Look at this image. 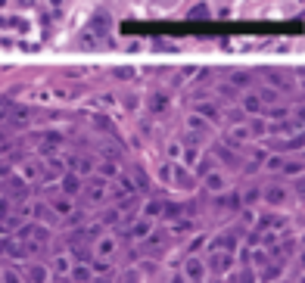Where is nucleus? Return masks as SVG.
Segmentation results:
<instances>
[{"label":"nucleus","mask_w":305,"mask_h":283,"mask_svg":"<svg viewBox=\"0 0 305 283\" xmlns=\"http://www.w3.org/2000/svg\"><path fill=\"white\" fill-rule=\"evenodd\" d=\"M159 177H162L165 184L184 187V190H193V187H196V177L187 171V165H174V162H165V165L159 168Z\"/></svg>","instance_id":"f257e3e1"},{"label":"nucleus","mask_w":305,"mask_h":283,"mask_svg":"<svg viewBox=\"0 0 305 283\" xmlns=\"http://www.w3.org/2000/svg\"><path fill=\"white\" fill-rule=\"evenodd\" d=\"M206 268L209 274H227L234 268V252H224V249H215L206 255Z\"/></svg>","instance_id":"f03ea898"},{"label":"nucleus","mask_w":305,"mask_h":283,"mask_svg":"<svg viewBox=\"0 0 305 283\" xmlns=\"http://www.w3.org/2000/svg\"><path fill=\"white\" fill-rule=\"evenodd\" d=\"M122 234L128 237V239H147L150 234H152V218H137V221H131L128 227H122Z\"/></svg>","instance_id":"7ed1b4c3"},{"label":"nucleus","mask_w":305,"mask_h":283,"mask_svg":"<svg viewBox=\"0 0 305 283\" xmlns=\"http://www.w3.org/2000/svg\"><path fill=\"white\" fill-rule=\"evenodd\" d=\"M206 259H199V255H190L187 261H184V277H187L190 283H202V277H206Z\"/></svg>","instance_id":"20e7f679"},{"label":"nucleus","mask_w":305,"mask_h":283,"mask_svg":"<svg viewBox=\"0 0 305 283\" xmlns=\"http://www.w3.org/2000/svg\"><path fill=\"white\" fill-rule=\"evenodd\" d=\"M215 249H224V252H234L237 249V234H234V230H224V234H218V237L209 239V252H215Z\"/></svg>","instance_id":"39448f33"},{"label":"nucleus","mask_w":305,"mask_h":283,"mask_svg":"<svg viewBox=\"0 0 305 283\" xmlns=\"http://www.w3.org/2000/svg\"><path fill=\"white\" fill-rule=\"evenodd\" d=\"M268 168L271 171H283V174H302V162H290V159H283V156L268 159Z\"/></svg>","instance_id":"423d86ee"},{"label":"nucleus","mask_w":305,"mask_h":283,"mask_svg":"<svg viewBox=\"0 0 305 283\" xmlns=\"http://www.w3.org/2000/svg\"><path fill=\"white\" fill-rule=\"evenodd\" d=\"M215 209H234V212H240L243 209V193H221L215 199Z\"/></svg>","instance_id":"0eeeda50"},{"label":"nucleus","mask_w":305,"mask_h":283,"mask_svg":"<svg viewBox=\"0 0 305 283\" xmlns=\"http://www.w3.org/2000/svg\"><path fill=\"white\" fill-rule=\"evenodd\" d=\"M286 196H290V190H286V187H281V184H274V187H265V196H261V199L271 202V205H283Z\"/></svg>","instance_id":"6e6552de"},{"label":"nucleus","mask_w":305,"mask_h":283,"mask_svg":"<svg viewBox=\"0 0 305 283\" xmlns=\"http://www.w3.org/2000/svg\"><path fill=\"white\" fill-rule=\"evenodd\" d=\"M165 212H168V202H165V199H150L147 205H143V215H147V218L165 221Z\"/></svg>","instance_id":"1a4fd4ad"},{"label":"nucleus","mask_w":305,"mask_h":283,"mask_svg":"<svg viewBox=\"0 0 305 283\" xmlns=\"http://www.w3.org/2000/svg\"><path fill=\"white\" fill-rule=\"evenodd\" d=\"M84 196H87L90 202H103V199H106V184H103V181L84 184Z\"/></svg>","instance_id":"9d476101"},{"label":"nucleus","mask_w":305,"mask_h":283,"mask_svg":"<svg viewBox=\"0 0 305 283\" xmlns=\"http://www.w3.org/2000/svg\"><path fill=\"white\" fill-rule=\"evenodd\" d=\"M202 181H206V190H212V193H224V190H227V177H224V174H218V171L206 174Z\"/></svg>","instance_id":"9b49d317"},{"label":"nucleus","mask_w":305,"mask_h":283,"mask_svg":"<svg viewBox=\"0 0 305 283\" xmlns=\"http://www.w3.org/2000/svg\"><path fill=\"white\" fill-rule=\"evenodd\" d=\"M94 252H97V259H112V252H115V239H112V237H100Z\"/></svg>","instance_id":"f8f14e48"},{"label":"nucleus","mask_w":305,"mask_h":283,"mask_svg":"<svg viewBox=\"0 0 305 283\" xmlns=\"http://www.w3.org/2000/svg\"><path fill=\"white\" fill-rule=\"evenodd\" d=\"M168 224H172V234H193V230H196V221L193 218H174V221H168Z\"/></svg>","instance_id":"ddd939ff"},{"label":"nucleus","mask_w":305,"mask_h":283,"mask_svg":"<svg viewBox=\"0 0 305 283\" xmlns=\"http://www.w3.org/2000/svg\"><path fill=\"white\" fill-rule=\"evenodd\" d=\"M283 224H286L283 215H261L259 218V227H265V230H283Z\"/></svg>","instance_id":"4468645a"},{"label":"nucleus","mask_w":305,"mask_h":283,"mask_svg":"<svg viewBox=\"0 0 305 283\" xmlns=\"http://www.w3.org/2000/svg\"><path fill=\"white\" fill-rule=\"evenodd\" d=\"M283 274V261H271L261 268V283H271V280H277Z\"/></svg>","instance_id":"2eb2a0df"},{"label":"nucleus","mask_w":305,"mask_h":283,"mask_svg":"<svg viewBox=\"0 0 305 283\" xmlns=\"http://www.w3.org/2000/svg\"><path fill=\"white\" fill-rule=\"evenodd\" d=\"M227 283H259V277H256V271H237V274H231L227 277Z\"/></svg>","instance_id":"dca6fc26"},{"label":"nucleus","mask_w":305,"mask_h":283,"mask_svg":"<svg viewBox=\"0 0 305 283\" xmlns=\"http://www.w3.org/2000/svg\"><path fill=\"white\" fill-rule=\"evenodd\" d=\"M63 190L69 193V196H75V193H78V190H81V181H78V174H65V177H63Z\"/></svg>","instance_id":"f3484780"},{"label":"nucleus","mask_w":305,"mask_h":283,"mask_svg":"<svg viewBox=\"0 0 305 283\" xmlns=\"http://www.w3.org/2000/svg\"><path fill=\"white\" fill-rule=\"evenodd\" d=\"M69 277H72L75 283H87V280H90V268H87V264H75Z\"/></svg>","instance_id":"a211bd4d"},{"label":"nucleus","mask_w":305,"mask_h":283,"mask_svg":"<svg viewBox=\"0 0 305 283\" xmlns=\"http://www.w3.org/2000/svg\"><path fill=\"white\" fill-rule=\"evenodd\" d=\"M296 147H305V134H299V137H290V140L277 143V150H281V152H290V150H296Z\"/></svg>","instance_id":"6ab92c4d"},{"label":"nucleus","mask_w":305,"mask_h":283,"mask_svg":"<svg viewBox=\"0 0 305 283\" xmlns=\"http://www.w3.org/2000/svg\"><path fill=\"white\" fill-rule=\"evenodd\" d=\"M97 171H100L103 177H118V165H115V162H100Z\"/></svg>","instance_id":"aec40b11"},{"label":"nucleus","mask_w":305,"mask_h":283,"mask_svg":"<svg viewBox=\"0 0 305 283\" xmlns=\"http://www.w3.org/2000/svg\"><path fill=\"white\" fill-rule=\"evenodd\" d=\"M56 271L59 274H72V259H69V255H56Z\"/></svg>","instance_id":"412c9836"},{"label":"nucleus","mask_w":305,"mask_h":283,"mask_svg":"<svg viewBox=\"0 0 305 283\" xmlns=\"http://www.w3.org/2000/svg\"><path fill=\"white\" fill-rule=\"evenodd\" d=\"M261 196H265V190H259V187H252V190L243 193V205H252V202H259Z\"/></svg>","instance_id":"4be33fe9"},{"label":"nucleus","mask_w":305,"mask_h":283,"mask_svg":"<svg viewBox=\"0 0 305 283\" xmlns=\"http://www.w3.org/2000/svg\"><path fill=\"white\" fill-rule=\"evenodd\" d=\"M165 106H168V97H165V93H156V97H152V103H150L152 112H165Z\"/></svg>","instance_id":"5701e85b"},{"label":"nucleus","mask_w":305,"mask_h":283,"mask_svg":"<svg viewBox=\"0 0 305 283\" xmlns=\"http://www.w3.org/2000/svg\"><path fill=\"white\" fill-rule=\"evenodd\" d=\"M199 159H202V156H199V150H196V147L184 150V162H187V165H193V168H196V165H199Z\"/></svg>","instance_id":"b1692460"},{"label":"nucleus","mask_w":305,"mask_h":283,"mask_svg":"<svg viewBox=\"0 0 305 283\" xmlns=\"http://www.w3.org/2000/svg\"><path fill=\"white\" fill-rule=\"evenodd\" d=\"M53 212H56V215H69V212H72V202L69 199H53Z\"/></svg>","instance_id":"393cba45"},{"label":"nucleus","mask_w":305,"mask_h":283,"mask_svg":"<svg viewBox=\"0 0 305 283\" xmlns=\"http://www.w3.org/2000/svg\"><path fill=\"white\" fill-rule=\"evenodd\" d=\"M28 280H31V283H44V280H47V271H44V268H31V271H28Z\"/></svg>","instance_id":"a878e982"},{"label":"nucleus","mask_w":305,"mask_h":283,"mask_svg":"<svg viewBox=\"0 0 305 283\" xmlns=\"http://www.w3.org/2000/svg\"><path fill=\"white\" fill-rule=\"evenodd\" d=\"M202 246H209V237H196V239L190 243V249H187V252H190V255H196V252L202 249Z\"/></svg>","instance_id":"bb28decb"},{"label":"nucleus","mask_w":305,"mask_h":283,"mask_svg":"<svg viewBox=\"0 0 305 283\" xmlns=\"http://www.w3.org/2000/svg\"><path fill=\"white\" fill-rule=\"evenodd\" d=\"M118 218H122V209H109L106 215H103V224H115Z\"/></svg>","instance_id":"cd10ccee"},{"label":"nucleus","mask_w":305,"mask_h":283,"mask_svg":"<svg viewBox=\"0 0 305 283\" xmlns=\"http://www.w3.org/2000/svg\"><path fill=\"white\" fill-rule=\"evenodd\" d=\"M118 283H140V277H137V271H125L122 277H118Z\"/></svg>","instance_id":"c85d7f7f"},{"label":"nucleus","mask_w":305,"mask_h":283,"mask_svg":"<svg viewBox=\"0 0 305 283\" xmlns=\"http://www.w3.org/2000/svg\"><path fill=\"white\" fill-rule=\"evenodd\" d=\"M0 218H3V221H10V218H13V215H10V202H6L3 196H0Z\"/></svg>","instance_id":"c756f323"},{"label":"nucleus","mask_w":305,"mask_h":283,"mask_svg":"<svg viewBox=\"0 0 305 283\" xmlns=\"http://www.w3.org/2000/svg\"><path fill=\"white\" fill-rule=\"evenodd\" d=\"M293 190L299 193V196H305V174H296V184H293Z\"/></svg>","instance_id":"7c9ffc66"},{"label":"nucleus","mask_w":305,"mask_h":283,"mask_svg":"<svg viewBox=\"0 0 305 283\" xmlns=\"http://www.w3.org/2000/svg\"><path fill=\"white\" fill-rule=\"evenodd\" d=\"M190 16H193V19H202V16H209V6H196Z\"/></svg>","instance_id":"2f4dec72"},{"label":"nucleus","mask_w":305,"mask_h":283,"mask_svg":"<svg viewBox=\"0 0 305 283\" xmlns=\"http://www.w3.org/2000/svg\"><path fill=\"white\" fill-rule=\"evenodd\" d=\"M3 283H19V277H16V271H6V274H3Z\"/></svg>","instance_id":"473e14b6"},{"label":"nucleus","mask_w":305,"mask_h":283,"mask_svg":"<svg viewBox=\"0 0 305 283\" xmlns=\"http://www.w3.org/2000/svg\"><path fill=\"white\" fill-rule=\"evenodd\" d=\"M256 218H259V215H256V212H249V209H246V212H243V221H246V224H252V221H256Z\"/></svg>","instance_id":"72a5a7b5"},{"label":"nucleus","mask_w":305,"mask_h":283,"mask_svg":"<svg viewBox=\"0 0 305 283\" xmlns=\"http://www.w3.org/2000/svg\"><path fill=\"white\" fill-rule=\"evenodd\" d=\"M168 283H184V274H172V280Z\"/></svg>","instance_id":"f704fd0d"},{"label":"nucleus","mask_w":305,"mask_h":283,"mask_svg":"<svg viewBox=\"0 0 305 283\" xmlns=\"http://www.w3.org/2000/svg\"><path fill=\"white\" fill-rule=\"evenodd\" d=\"M299 264H302V268H305V249H302V255H299Z\"/></svg>","instance_id":"c9c22d12"},{"label":"nucleus","mask_w":305,"mask_h":283,"mask_svg":"<svg viewBox=\"0 0 305 283\" xmlns=\"http://www.w3.org/2000/svg\"><path fill=\"white\" fill-rule=\"evenodd\" d=\"M56 283H69V280H56Z\"/></svg>","instance_id":"e433bc0d"},{"label":"nucleus","mask_w":305,"mask_h":283,"mask_svg":"<svg viewBox=\"0 0 305 283\" xmlns=\"http://www.w3.org/2000/svg\"><path fill=\"white\" fill-rule=\"evenodd\" d=\"M302 283H305V277H302Z\"/></svg>","instance_id":"4c0bfd02"}]
</instances>
